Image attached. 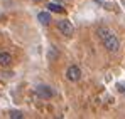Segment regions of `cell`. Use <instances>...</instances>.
Masks as SVG:
<instances>
[{
    "mask_svg": "<svg viewBox=\"0 0 125 119\" xmlns=\"http://www.w3.org/2000/svg\"><path fill=\"white\" fill-rule=\"evenodd\" d=\"M66 79L71 80V82H78L81 79V69L78 65H69L66 69Z\"/></svg>",
    "mask_w": 125,
    "mask_h": 119,
    "instance_id": "cell-3",
    "label": "cell"
},
{
    "mask_svg": "<svg viewBox=\"0 0 125 119\" xmlns=\"http://www.w3.org/2000/svg\"><path fill=\"white\" fill-rule=\"evenodd\" d=\"M58 30L61 32L64 37H71L74 34V27H73V24L69 20H59L58 22Z\"/></svg>",
    "mask_w": 125,
    "mask_h": 119,
    "instance_id": "cell-2",
    "label": "cell"
},
{
    "mask_svg": "<svg viewBox=\"0 0 125 119\" xmlns=\"http://www.w3.org/2000/svg\"><path fill=\"white\" fill-rule=\"evenodd\" d=\"M36 94H37L41 99H51V97H54V91H52L49 86H46V84H39V86L36 87Z\"/></svg>",
    "mask_w": 125,
    "mask_h": 119,
    "instance_id": "cell-4",
    "label": "cell"
},
{
    "mask_svg": "<svg viewBox=\"0 0 125 119\" xmlns=\"http://www.w3.org/2000/svg\"><path fill=\"white\" fill-rule=\"evenodd\" d=\"M47 10H49V12H56V14H62V12H64V8H62L59 3H56V2L47 3Z\"/></svg>",
    "mask_w": 125,
    "mask_h": 119,
    "instance_id": "cell-8",
    "label": "cell"
},
{
    "mask_svg": "<svg viewBox=\"0 0 125 119\" xmlns=\"http://www.w3.org/2000/svg\"><path fill=\"white\" fill-rule=\"evenodd\" d=\"M95 2H96V3H103L105 0H95Z\"/></svg>",
    "mask_w": 125,
    "mask_h": 119,
    "instance_id": "cell-11",
    "label": "cell"
},
{
    "mask_svg": "<svg viewBox=\"0 0 125 119\" xmlns=\"http://www.w3.org/2000/svg\"><path fill=\"white\" fill-rule=\"evenodd\" d=\"M103 45H105V49L108 50V52H118V49H120V40H118V37L117 35H110V37H106V39L103 40Z\"/></svg>",
    "mask_w": 125,
    "mask_h": 119,
    "instance_id": "cell-1",
    "label": "cell"
},
{
    "mask_svg": "<svg viewBox=\"0 0 125 119\" xmlns=\"http://www.w3.org/2000/svg\"><path fill=\"white\" fill-rule=\"evenodd\" d=\"M12 64V56L9 52H0V67H9Z\"/></svg>",
    "mask_w": 125,
    "mask_h": 119,
    "instance_id": "cell-6",
    "label": "cell"
},
{
    "mask_svg": "<svg viewBox=\"0 0 125 119\" xmlns=\"http://www.w3.org/2000/svg\"><path fill=\"white\" fill-rule=\"evenodd\" d=\"M59 57V52H58V49L54 47V45H51L49 47V54H47V59L49 60H56Z\"/></svg>",
    "mask_w": 125,
    "mask_h": 119,
    "instance_id": "cell-9",
    "label": "cell"
},
{
    "mask_svg": "<svg viewBox=\"0 0 125 119\" xmlns=\"http://www.w3.org/2000/svg\"><path fill=\"white\" fill-rule=\"evenodd\" d=\"M112 34H113V32H112L108 27H105V25H103V27H98V29H96V35H98V39L102 40V42H103L106 37H110Z\"/></svg>",
    "mask_w": 125,
    "mask_h": 119,
    "instance_id": "cell-5",
    "label": "cell"
},
{
    "mask_svg": "<svg viewBox=\"0 0 125 119\" xmlns=\"http://www.w3.org/2000/svg\"><path fill=\"white\" fill-rule=\"evenodd\" d=\"M9 118L10 119H22L24 114H22V111H10L9 112Z\"/></svg>",
    "mask_w": 125,
    "mask_h": 119,
    "instance_id": "cell-10",
    "label": "cell"
},
{
    "mask_svg": "<svg viewBox=\"0 0 125 119\" xmlns=\"http://www.w3.org/2000/svg\"><path fill=\"white\" fill-rule=\"evenodd\" d=\"M32 2H36V3H39V2H42V0H32Z\"/></svg>",
    "mask_w": 125,
    "mask_h": 119,
    "instance_id": "cell-12",
    "label": "cell"
},
{
    "mask_svg": "<svg viewBox=\"0 0 125 119\" xmlns=\"http://www.w3.org/2000/svg\"><path fill=\"white\" fill-rule=\"evenodd\" d=\"M37 20L41 22L42 25H49L51 24V14L49 12H39L37 14Z\"/></svg>",
    "mask_w": 125,
    "mask_h": 119,
    "instance_id": "cell-7",
    "label": "cell"
}]
</instances>
